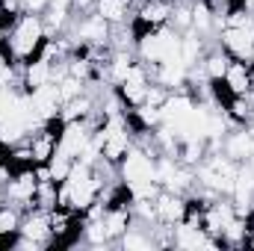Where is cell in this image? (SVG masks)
Instances as JSON below:
<instances>
[{
	"mask_svg": "<svg viewBox=\"0 0 254 251\" xmlns=\"http://www.w3.org/2000/svg\"><path fill=\"white\" fill-rule=\"evenodd\" d=\"M65 33H68L77 45H86V48H110L113 24L104 21L98 12H89V15H74Z\"/></svg>",
	"mask_w": 254,
	"mask_h": 251,
	"instance_id": "277c9868",
	"label": "cell"
},
{
	"mask_svg": "<svg viewBox=\"0 0 254 251\" xmlns=\"http://www.w3.org/2000/svg\"><path fill=\"white\" fill-rule=\"evenodd\" d=\"M95 6H98V0H74V15H89V12H95Z\"/></svg>",
	"mask_w": 254,
	"mask_h": 251,
	"instance_id": "9a60e30c",
	"label": "cell"
},
{
	"mask_svg": "<svg viewBox=\"0 0 254 251\" xmlns=\"http://www.w3.org/2000/svg\"><path fill=\"white\" fill-rule=\"evenodd\" d=\"M48 9H54V12H68V15H74V0H51V3H48Z\"/></svg>",
	"mask_w": 254,
	"mask_h": 251,
	"instance_id": "2e32d148",
	"label": "cell"
},
{
	"mask_svg": "<svg viewBox=\"0 0 254 251\" xmlns=\"http://www.w3.org/2000/svg\"><path fill=\"white\" fill-rule=\"evenodd\" d=\"M21 3H24V9H27V12H39V15H42V12L48 9V3H51V0H21Z\"/></svg>",
	"mask_w": 254,
	"mask_h": 251,
	"instance_id": "e0dca14e",
	"label": "cell"
},
{
	"mask_svg": "<svg viewBox=\"0 0 254 251\" xmlns=\"http://www.w3.org/2000/svg\"><path fill=\"white\" fill-rule=\"evenodd\" d=\"M51 39L48 24L39 12H24L21 18H15V24L6 30V48L12 54L15 63H30L33 57H39V51L45 48V42Z\"/></svg>",
	"mask_w": 254,
	"mask_h": 251,
	"instance_id": "6da1fadb",
	"label": "cell"
},
{
	"mask_svg": "<svg viewBox=\"0 0 254 251\" xmlns=\"http://www.w3.org/2000/svg\"><path fill=\"white\" fill-rule=\"evenodd\" d=\"M228 95H252L254 92V65L246 60H231L225 77L219 80Z\"/></svg>",
	"mask_w": 254,
	"mask_h": 251,
	"instance_id": "9c48e42d",
	"label": "cell"
},
{
	"mask_svg": "<svg viewBox=\"0 0 254 251\" xmlns=\"http://www.w3.org/2000/svg\"><path fill=\"white\" fill-rule=\"evenodd\" d=\"M169 27H175L178 33H187V30H192V0H184V3H178V6H172Z\"/></svg>",
	"mask_w": 254,
	"mask_h": 251,
	"instance_id": "4fadbf2b",
	"label": "cell"
},
{
	"mask_svg": "<svg viewBox=\"0 0 254 251\" xmlns=\"http://www.w3.org/2000/svg\"><path fill=\"white\" fill-rule=\"evenodd\" d=\"M222 151H225L231 160L246 163V160H252V154H254V136L246 130V127H237L234 133H228V136H225Z\"/></svg>",
	"mask_w": 254,
	"mask_h": 251,
	"instance_id": "8fae6325",
	"label": "cell"
},
{
	"mask_svg": "<svg viewBox=\"0 0 254 251\" xmlns=\"http://www.w3.org/2000/svg\"><path fill=\"white\" fill-rule=\"evenodd\" d=\"M249 63H252V65H254V51H252V57H249Z\"/></svg>",
	"mask_w": 254,
	"mask_h": 251,
	"instance_id": "ffe728a7",
	"label": "cell"
},
{
	"mask_svg": "<svg viewBox=\"0 0 254 251\" xmlns=\"http://www.w3.org/2000/svg\"><path fill=\"white\" fill-rule=\"evenodd\" d=\"M36 189H39L36 166L15 169V175L3 184V201L27 213V210H33V207H36Z\"/></svg>",
	"mask_w": 254,
	"mask_h": 251,
	"instance_id": "5b68a950",
	"label": "cell"
},
{
	"mask_svg": "<svg viewBox=\"0 0 254 251\" xmlns=\"http://www.w3.org/2000/svg\"><path fill=\"white\" fill-rule=\"evenodd\" d=\"M166 3H169V6H178V3H184V0H166Z\"/></svg>",
	"mask_w": 254,
	"mask_h": 251,
	"instance_id": "d6986e66",
	"label": "cell"
},
{
	"mask_svg": "<svg viewBox=\"0 0 254 251\" xmlns=\"http://www.w3.org/2000/svg\"><path fill=\"white\" fill-rule=\"evenodd\" d=\"M237 169H240V163L231 160L225 151H210L195 166V184L207 192H213V195H231Z\"/></svg>",
	"mask_w": 254,
	"mask_h": 251,
	"instance_id": "7a4b0ae2",
	"label": "cell"
},
{
	"mask_svg": "<svg viewBox=\"0 0 254 251\" xmlns=\"http://www.w3.org/2000/svg\"><path fill=\"white\" fill-rule=\"evenodd\" d=\"M139 3H142V0H139Z\"/></svg>",
	"mask_w": 254,
	"mask_h": 251,
	"instance_id": "44dd1931",
	"label": "cell"
},
{
	"mask_svg": "<svg viewBox=\"0 0 254 251\" xmlns=\"http://www.w3.org/2000/svg\"><path fill=\"white\" fill-rule=\"evenodd\" d=\"M228 65H231V57H228L219 45H210V48H207V54L201 57V63L195 65V71H198L207 83H219V80L225 77Z\"/></svg>",
	"mask_w": 254,
	"mask_h": 251,
	"instance_id": "30bf717a",
	"label": "cell"
},
{
	"mask_svg": "<svg viewBox=\"0 0 254 251\" xmlns=\"http://www.w3.org/2000/svg\"><path fill=\"white\" fill-rule=\"evenodd\" d=\"M119 249H125V251H151V249H157L154 234H151V225L133 222V225L125 231V237L119 240Z\"/></svg>",
	"mask_w": 254,
	"mask_h": 251,
	"instance_id": "7c38bea8",
	"label": "cell"
},
{
	"mask_svg": "<svg viewBox=\"0 0 254 251\" xmlns=\"http://www.w3.org/2000/svg\"><path fill=\"white\" fill-rule=\"evenodd\" d=\"M169 15H172V6L166 0H142L136 9H133V30H136V39L148 30H157V27H166L169 24Z\"/></svg>",
	"mask_w": 254,
	"mask_h": 251,
	"instance_id": "8992f818",
	"label": "cell"
},
{
	"mask_svg": "<svg viewBox=\"0 0 254 251\" xmlns=\"http://www.w3.org/2000/svg\"><path fill=\"white\" fill-rule=\"evenodd\" d=\"M136 57L145 65H160V63H175L181 60V33L175 27H157L148 30L136 39ZM184 63V60H181Z\"/></svg>",
	"mask_w": 254,
	"mask_h": 251,
	"instance_id": "3957f363",
	"label": "cell"
},
{
	"mask_svg": "<svg viewBox=\"0 0 254 251\" xmlns=\"http://www.w3.org/2000/svg\"><path fill=\"white\" fill-rule=\"evenodd\" d=\"M3 42H6V24L0 21V45H3Z\"/></svg>",
	"mask_w": 254,
	"mask_h": 251,
	"instance_id": "ac0fdd59",
	"label": "cell"
},
{
	"mask_svg": "<svg viewBox=\"0 0 254 251\" xmlns=\"http://www.w3.org/2000/svg\"><path fill=\"white\" fill-rule=\"evenodd\" d=\"M30 98V107H33V116L48 125V122H57L60 119V110H63V95L57 89V83H48V86H39L33 92H27Z\"/></svg>",
	"mask_w": 254,
	"mask_h": 251,
	"instance_id": "52a82bcc",
	"label": "cell"
},
{
	"mask_svg": "<svg viewBox=\"0 0 254 251\" xmlns=\"http://www.w3.org/2000/svg\"><path fill=\"white\" fill-rule=\"evenodd\" d=\"M74 163L77 160H71V157H65L63 151H57L51 160H48V172H51V178L57 181V184H63L65 178L71 175V169H74Z\"/></svg>",
	"mask_w": 254,
	"mask_h": 251,
	"instance_id": "5bb4252c",
	"label": "cell"
},
{
	"mask_svg": "<svg viewBox=\"0 0 254 251\" xmlns=\"http://www.w3.org/2000/svg\"><path fill=\"white\" fill-rule=\"evenodd\" d=\"M154 207H157V222L160 225H169L175 228L178 222L187 219L190 213V198L181 195V192H169V189H160L157 198H154Z\"/></svg>",
	"mask_w": 254,
	"mask_h": 251,
	"instance_id": "ba28073f",
	"label": "cell"
}]
</instances>
